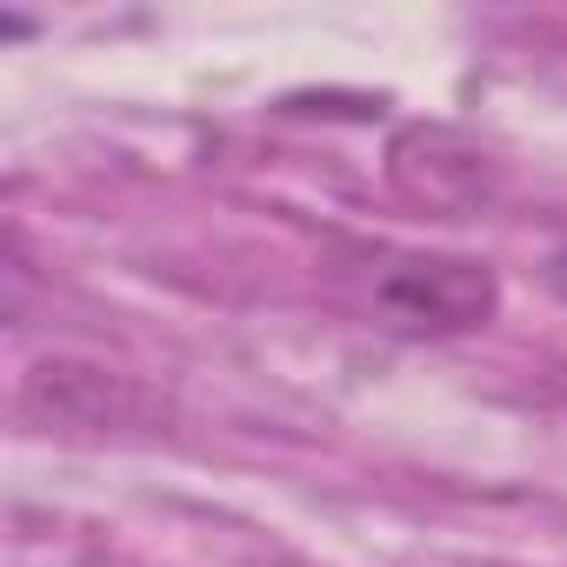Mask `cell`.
Listing matches in <instances>:
<instances>
[{
    "mask_svg": "<svg viewBox=\"0 0 567 567\" xmlns=\"http://www.w3.org/2000/svg\"><path fill=\"white\" fill-rule=\"evenodd\" d=\"M348 301L368 328L408 334V341H447L487 328L501 308V280L487 260L461 254H414V247H374L348 267Z\"/></svg>",
    "mask_w": 567,
    "mask_h": 567,
    "instance_id": "1",
    "label": "cell"
},
{
    "mask_svg": "<svg viewBox=\"0 0 567 567\" xmlns=\"http://www.w3.org/2000/svg\"><path fill=\"white\" fill-rule=\"evenodd\" d=\"M547 288H554V295L567 301V240H560V247L547 254Z\"/></svg>",
    "mask_w": 567,
    "mask_h": 567,
    "instance_id": "2",
    "label": "cell"
}]
</instances>
